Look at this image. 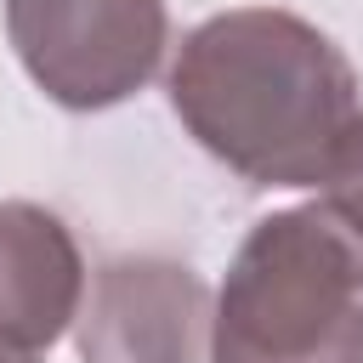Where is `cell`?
<instances>
[{"label":"cell","mask_w":363,"mask_h":363,"mask_svg":"<svg viewBox=\"0 0 363 363\" xmlns=\"http://www.w3.org/2000/svg\"><path fill=\"white\" fill-rule=\"evenodd\" d=\"M6 40L57 108L102 113L159 74L170 11L164 0H6Z\"/></svg>","instance_id":"3"},{"label":"cell","mask_w":363,"mask_h":363,"mask_svg":"<svg viewBox=\"0 0 363 363\" xmlns=\"http://www.w3.org/2000/svg\"><path fill=\"white\" fill-rule=\"evenodd\" d=\"M0 363H40V352H23V346L0 340Z\"/></svg>","instance_id":"7"},{"label":"cell","mask_w":363,"mask_h":363,"mask_svg":"<svg viewBox=\"0 0 363 363\" xmlns=\"http://www.w3.org/2000/svg\"><path fill=\"white\" fill-rule=\"evenodd\" d=\"M85 363H210V295L193 267L159 255L108 261L79 306Z\"/></svg>","instance_id":"4"},{"label":"cell","mask_w":363,"mask_h":363,"mask_svg":"<svg viewBox=\"0 0 363 363\" xmlns=\"http://www.w3.org/2000/svg\"><path fill=\"white\" fill-rule=\"evenodd\" d=\"M318 204L363 238V108L346 119V130H340V142L318 176Z\"/></svg>","instance_id":"6"},{"label":"cell","mask_w":363,"mask_h":363,"mask_svg":"<svg viewBox=\"0 0 363 363\" xmlns=\"http://www.w3.org/2000/svg\"><path fill=\"white\" fill-rule=\"evenodd\" d=\"M85 306V255L62 216L0 199V340L51 352Z\"/></svg>","instance_id":"5"},{"label":"cell","mask_w":363,"mask_h":363,"mask_svg":"<svg viewBox=\"0 0 363 363\" xmlns=\"http://www.w3.org/2000/svg\"><path fill=\"white\" fill-rule=\"evenodd\" d=\"M210 363H363V238L323 204L261 216L210 301Z\"/></svg>","instance_id":"2"},{"label":"cell","mask_w":363,"mask_h":363,"mask_svg":"<svg viewBox=\"0 0 363 363\" xmlns=\"http://www.w3.org/2000/svg\"><path fill=\"white\" fill-rule=\"evenodd\" d=\"M164 91L187 136L255 187H318L357 113L346 51L278 6L204 17L176 45Z\"/></svg>","instance_id":"1"}]
</instances>
